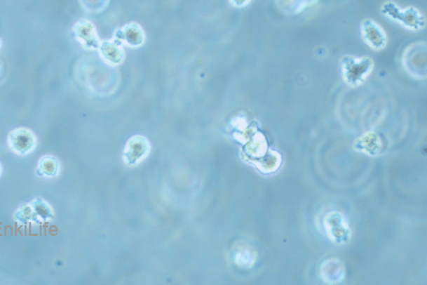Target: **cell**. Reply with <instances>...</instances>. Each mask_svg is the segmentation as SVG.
Returning <instances> with one entry per match:
<instances>
[{
    "instance_id": "obj_1",
    "label": "cell",
    "mask_w": 427,
    "mask_h": 285,
    "mask_svg": "<svg viewBox=\"0 0 427 285\" xmlns=\"http://www.w3.org/2000/svg\"><path fill=\"white\" fill-rule=\"evenodd\" d=\"M381 12L388 20L410 32H420L424 29L426 25L424 14L420 10L414 7H400L391 0H388L381 5Z\"/></svg>"
},
{
    "instance_id": "obj_2",
    "label": "cell",
    "mask_w": 427,
    "mask_h": 285,
    "mask_svg": "<svg viewBox=\"0 0 427 285\" xmlns=\"http://www.w3.org/2000/svg\"><path fill=\"white\" fill-rule=\"evenodd\" d=\"M342 75L345 83L351 87L362 85L373 71L374 62L370 57H343Z\"/></svg>"
},
{
    "instance_id": "obj_3",
    "label": "cell",
    "mask_w": 427,
    "mask_h": 285,
    "mask_svg": "<svg viewBox=\"0 0 427 285\" xmlns=\"http://www.w3.org/2000/svg\"><path fill=\"white\" fill-rule=\"evenodd\" d=\"M7 143L12 153L18 157H27L36 150L38 139L32 129L18 127L8 134Z\"/></svg>"
},
{
    "instance_id": "obj_4",
    "label": "cell",
    "mask_w": 427,
    "mask_h": 285,
    "mask_svg": "<svg viewBox=\"0 0 427 285\" xmlns=\"http://www.w3.org/2000/svg\"><path fill=\"white\" fill-rule=\"evenodd\" d=\"M426 46L425 43H414L408 47L402 57L405 71L416 79H424L426 76Z\"/></svg>"
},
{
    "instance_id": "obj_5",
    "label": "cell",
    "mask_w": 427,
    "mask_h": 285,
    "mask_svg": "<svg viewBox=\"0 0 427 285\" xmlns=\"http://www.w3.org/2000/svg\"><path fill=\"white\" fill-rule=\"evenodd\" d=\"M151 152V143L147 137L135 135L126 141L123 150V161L128 167L140 165Z\"/></svg>"
},
{
    "instance_id": "obj_6",
    "label": "cell",
    "mask_w": 427,
    "mask_h": 285,
    "mask_svg": "<svg viewBox=\"0 0 427 285\" xmlns=\"http://www.w3.org/2000/svg\"><path fill=\"white\" fill-rule=\"evenodd\" d=\"M360 32L363 41L374 51H383L387 46V32L372 18H365L360 22Z\"/></svg>"
},
{
    "instance_id": "obj_7",
    "label": "cell",
    "mask_w": 427,
    "mask_h": 285,
    "mask_svg": "<svg viewBox=\"0 0 427 285\" xmlns=\"http://www.w3.org/2000/svg\"><path fill=\"white\" fill-rule=\"evenodd\" d=\"M114 39L130 48H139L146 43V32L140 24L136 22H128L114 32Z\"/></svg>"
},
{
    "instance_id": "obj_8",
    "label": "cell",
    "mask_w": 427,
    "mask_h": 285,
    "mask_svg": "<svg viewBox=\"0 0 427 285\" xmlns=\"http://www.w3.org/2000/svg\"><path fill=\"white\" fill-rule=\"evenodd\" d=\"M324 223L327 234L330 237L331 241L337 244H344L348 241L349 237H351V229L341 213H329L325 218Z\"/></svg>"
},
{
    "instance_id": "obj_9",
    "label": "cell",
    "mask_w": 427,
    "mask_h": 285,
    "mask_svg": "<svg viewBox=\"0 0 427 285\" xmlns=\"http://www.w3.org/2000/svg\"><path fill=\"white\" fill-rule=\"evenodd\" d=\"M75 39L87 51H97L101 39L97 34V27L88 20H81L73 26Z\"/></svg>"
},
{
    "instance_id": "obj_10",
    "label": "cell",
    "mask_w": 427,
    "mask_h": 285,
    "mask_svg": "<svg viewBox=\"0 0 427 285\" xmlns=\"http://www.w3.org/2000/svg\"><path fill=\"white\" fill-rule=\"evenodd\" d=\"M97 51L102 61L109 67H118L126 61V49L121 43L114 39L102 40Z\"/></svg>"
},
{
    "instance_id": "obj_11",
    "label": "cell",
    "mask_w": 427,
    "mask_h": 285,
    "mask_svg": "<svg viewBox=\"0 0 427 285\" xmlns=\"http://www.w3.org/2000/svg\"><path fill=\"white\" fill-rule=\"evenodd\" d=\"M60 161L52 155H44L38 161L36 165V175L40 178H54L60 173Z\"/></svg>"
},
{
    "instance_id": "obj_12",
    "label": "cell",
    "mask_w": 427,
    "mask_h": 285,
    "mask_svg": "<svg viewBox=\"0 0 427 285\" xmlns=\"http://www.w3.org/2000/svg\"><path fill=\"white\" fill-rule=\"evenodd\" d=\"M318 0H276L278 9L289 15H296L316 5Z\"/></svg>"
},
{
    "instance_id": "obj_13",
    "label": "cell",
    "mask_w": 427,
    "mask_h": 285,
    "mask_svg": "<svg viewBox=\"0 0 427 285\" xmlns=\"http://www.w3.org/2000/svg\"><path fill=\"white\" fill-rule=\"evenodd\" d=\"M30 203H32V207H34L36 223H48L54 220V208L46 200L42 198H34Z\"/></svg>"
},
{
    "instance_id": "obj_14",
    "label": "cell",
    "mask_w": 427,
    "mask_h": 285,
    "mask_svg": "<svg viewBox=\"0 0 427 285\" xmlns=\"http://www.w3.org/2000/svg\"><path fill=\"white\" fill-rule=\"evenodd\" d=\"M13 219L16 223L20 225H34L36 223V214L32 203H24L14 211Z\"/></svg>"
},
{
    "instance_id": "obj_15",
    "label": "cell",
    "mask_w": 427,
    "mask_h": 285,
    "mask_svg": "<svg viewBox=\"0 0 427 285\" xmlns=\"http://www.w3.org/2000/svg\"><path fill=\"white\" fill-rule=\"evenodd\" d=\"M81 8L88 13H101L109 5V0H79Z\"/></svg>"
},
{
    "instance_id": "obj_16",
    "label": "cell",
    "mask_w": 427,
    "mask_h": 285,
    "mask_svg": "<svg viewBox=\"0 0 427 285\" xmlns=\"http://www.w3.org/2000/svg\"><path fill=\"white\" fill-rule=\"evenodd\" d=\"M255 254L248 248H240L235 254V262L242 267H251L255 262Z\"/></svg>"
},
{
    "instance_id": "obj_17",
    "label": "cell",
    "mask_w": 427,
    "mask_h": 285,
    "mask_svg": "<svg viewBox=\"0 0 427 285\" xmlns=\"http://www.w3.org/2000/svg\"><path fill=\"white\" fill-rule=\"evenodd\" d=\"M251 1L252 0H230V4L237 9H243V8H246L247 6L250 5Z\"/></svg>"
},
{
    "instance_id": "obj_18",
    "label": "cell",
    "mask_w": 427,
    "mask_h": 285,
    "mask_svg": "<svg viewBox=\"0 0 427 285\" xmlns=\"http://www.w3.org/2000/svg\"><path fill=\"white\" fill-rule=\"evenodd\" d=\"M3 171H4L3 165H1V163H0V178H1V175H3Z\"/></svg>"
},
{
    "instance_id": "obj_19",
    "label": "cell",
    "mask_w": 427,
    "mask_h": 285,
    "mask_svg": "<svg viewBox=\"0 0 427 285\" xmlns=\"http://www.w3.org/2000/svg\"><path fill=\"white\" fill-rule=\"evenodd\" d=\"M1 47H3V41L0 39V49H1Z\"/></svg>"
}]
</instances>
